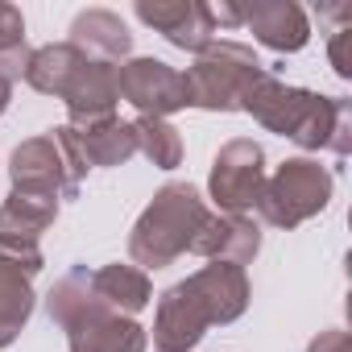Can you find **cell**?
<instances>
[{"label":"cell","mask_w":352,"mask_h":352,"mask_svg":"<svg viewBox=\"0 0 352 352\" xmlns=\"http://www.w3.org/2000/svg\"><path fill=\"white\" fill-rule=\"evenodd\" d=\"M91 290H96V298H100L108 311L129 315V319L153 302L149 274H145V270H137V265H120V261L91 270Z\"/></svg>","instance_id":"18"},{"label":"cell","mask_w":352,"mask_h":352,"mask_svg":"<svg viewBox=\"0 0 352 352\" xmlns=\"http://www.w3.org/2000/svg\"><path fill=\"white\" fill-rule=\"evenodd\" d=\"M0 261L17 265V270L30 274V278H38L42 265H46V257H42V249H38L34 241H9V236H0Z\"/></svg>","instance_id":"23"},{"label":"cell","mask_w":352,"mask_h":352,"mask_svg":"<svg viewBox=\"0 0 352 352\" xmlns=\"http://www.w3.org/2000/svg\"><path fill=\"white\" fill-rule=\"evenodd\" d=\"M71 112V124H87V120H108L116 116L120 104V83H116V63H100V58H83L79 71L71 75V83L58 96Z\"/></svg>","instance_id":"12"},{"label":"cell","mask_w":352,"mask_h":352,"mask_svg":"<svg viewBox=\"0 0 352 352\" xmlns=\"http://www.w3.org/2000/svg\"><path fill=\"white\" fill-rule=\"evenodd\" d=\"M79 157L100 170H112V166H124L133 153H137V137H133V124L120 120V116H108V120H87V124H67Z\"/></svg>","instance_id":"16"},{"label":"cell","mask_w":352,"mask_h":352,"mask_svg":"<svg viewBox=\"0 0 352 352\" xmlns=\"http://www.w3.org/2000/svg\"><path fill=\"white\" fill-rule=\"evenodd\" d=\"M327 58H331V71L340 79H352V25H340L327 38Z\"/></svg>","instance_id":"24"},{"label":"cell","mask_w":352,"mask_h":352,"mask_svg":"<svg viewBox=\"0 0 352 352\" xmlns=\"http://www.w3.org/2000/svg\"><path fill=\"white\" fill-rule=\"evenodd\" d=\"M265 187V149L249 137H232L220 145V153L212 157V174H208V195L220 212H236L249 216L257 208V195Z\"/></svg>","instance_id":"5"},{"label":"cell","mask_w":352,"mask_h":352,"mask_svg":"<svg viewBox=\"0 0 352 352\" xmlns=\"http://www.w3.org/2000/svg\"><path fill=\"white\" fill-rule=\"evenodd\" d=\"M34 307H38L34 278L21 274V270L9 265V261H0V348H9V344L25 331Z\"/></svg>","instance_id":"19"},{"label":"cell","mask_w":352,"mask_h":352,"mask_svg":"<svg viewBox=\"0 0 352 352\" xmlns=\"http://www.w3.org/2000/svg\"><path fill=\"white\" fill-rule=\"evenodd\" d=\"M9 100H13V83H5V79H0V116L9 112Z\"/></svg>","instance_id":"27"},{"label":"cell","mask_w":352,"mask_h":352,"mask_svg":"<svg viewBox=\"0 0 352 352\" xmlns=\"http://www.w3.org/2000/svg\"><path fill=\"white\" fill-rule=\"evenodd\" d=\"M63 331L71 352H145L149 348V331L137 319L108 311L100 298L87 311H79Z\"/></svg>","instance_id":"9"},{"label":"cell","mask_w":352,"mask_h":352,"mask_svg":"<svg viewBox=\"0 0 352 352\" xmlns=\"http://www.w3.org/2000/svg\"><path fill=\"white\" fill-rule=\"evenodd\" d=\"M315 96H319V91L286 87L270 67H261V71L245 83V91H241V108H236V112H249L261 129H270V133H278V137H294L298 124L307 120Z\"/></svg>","instance_id":"6"},{"label":"cell","mask_w":352,"mask_h":352,"mask_svg":"<svg viewBox=\"0 0 352 352\" xmlns=\"http://www.w3.org/2000/svg\"><path fill=\"white\" fill-rule=\"evenodd\" d=\"M331 170L319 166L315 157H286L274 174H265V187L257 195V216L270 228H298L307 220H315L327 204H331Z\"/></svg>","instance_id":"2"},{"label":"cell","mask_w":352,"mask_h":352,"mask_svg":"<svg viewBox=\"0 0 352 352\" xmlns=\"http://www.w3.org/2000/svg\"><path fill=\"white\" fill-rule=\"evenodd\" d=\"M67 42L75 50H83L87 58L116 63V67L129 63V54H133V34L120 21V13H112V9H83V13H75Z\"/></svg>","instance_id":"15"},{"label":"cell","mask_w":352,"mask_h":352,"mask_svg":"<svg viewBox=\"0 0 352 352\" xmlns=\"http://www.w3.org/2000/svg\"><path fill=\"white\" fill-rule=\"evenodd\" d=\"M25 63H30V42H25V17L17 5L0 0V79L17 83L25 79Z\"/></svg>","instance_id":"22"},{"label":"cell","mask_w":352,"mask_h":352,"mask_svg":"<svg viewBox=\"0 0 352 352\" xmlns=\"http://www.w3.org/2000/svg\"><path fill=\"white\" fill-rule=\"evenodd\" d=\"M307 352H352V340H348L344 327H327L307 344Z\"/></svg>","instance_id":"25"},{"label":"cell","mask_w":352,"mask_h":352,"mask_svg":"<svg viewBox=\"0 0 352 352\" xmlns=\"http://www.w3.org/2000/svg\"><path fill=\"white\" fill-rule=\"evenodd\" d=\"M133 13L141 25L157 30L170 46H179L187 54H204L216 42L212 9L204 0H137Z\"/></svg>","instance_id":"8"},{"label":"cell","mask_w":352,"mask_h":352,"mask_svg":"<svg viewBox=\"0 0 352 352\" xmlns=\"http://www.w3.org/2000/svg\"><path fill=\"white\" fill-rule=\"evenodd\" d=\"M261 67H265V63L253 54V46L232 42V38L212 42L204 54H195L191 71L183 75V83H187V108L236 112L245 83H249Z\"/></svg>","instance_id":"3"},{"label":"cell","mask_w":352,"mask_h":352,"mask_svg":"<svg viewBox=\"0 0 352 352\" xmlns=\"http://www.w3.org/2000/svg\"><path fill=\"white\" fill-rule=\"evenodd\" d=\"M58 220V195L34 191V187H13V195L0 204V236L9 241H34Z\"/></svg>","instance_id":"17"},{"label":"cell","mask_w":352,"mask_h":352,"mask_svg":"<svg viewBox=\"0 0 352 352\" xmlns=\"http://www.w3.org/2000/svg\"><path fill=\"white\" fill-rule=\"evenodd\" d=\"M83 174H87V162L79 157L67 124L21 141L13 149V157H9V179H13V187L50 191L58 199H75L79 195Z\"/></svg>","instance_id":"4"},{"label":"cell","mask_w":352,"mask_h":352,"mask_svg":"<svg viewBox=\"0 0 352 352\" xmlns=\"http://www.w3.org/2000/svg\"><path fill=\"white\" fill-rule=\"evenodd\" d=\"M208 327H212V319L187 282H174L170 290H162L157 315H153L157 352H195V344L208 336Z\"/></svg>","instance_id":"10"},{"label":"cell","mask_w":352,"mask_h":352,"mask_svg":"<svg viewBox=\"0 0 352 352\" xmlns=\"http://www.w3.org/2000/svg\"><path fill=\"white\" fill-rule=\"evenodd\" d=\"M116 83H120V100H129L141 116H170L187 108V83L183 71H174L162 58H129L116 67Z\"/></svg>","instance_id":"7"},{"label":"cell","mask_w":352,"mask_h":352,"mask_svg":"<svg viewBox=\"0 0 352 352\" xmlns=\"http://www.w3.org/2000/svg\"><path fill=\"white\" fill-rule=\"evenodd\" d=\"M187 253H199L208 261H228V265L245 270L261 253V228L249 216H236V212H208V220L191 236Z\"/></svg>","instance_id":"11"},{"label":"cell","mask_w":352,"mask_h":352,"mask_svg":"<svg viewBox=\"0 0 352 352\" xmlns=\"http://www.w3.org/2000/svg\"><path fill=\"white\" fill-rule=\"evenodd\" d=\"M187 286H191L195 298L204 302L212 327H216V323H236V319L245 315V307H249V294H253V290H249V274H245L241 265H228V261H212V265L195 270V274L187 278Z\"/></svg>","instance_id":"13"},{"label":"cell","mask_w":352,"mask_h":352,"mask_svg":"<svg viewBox=\"0 0 352 352\" xmlns=\"http://www.w3.org/2000/svg\"><path fill=\"white\" fill-rule=\"evenodd\" d=\"M212 9V25H224V30H241L245 25V9L232 5V0H220V5H208Z\"/></svg>","instance_id":"26"},{"label":"cell","mask_w":352,"mask_h":352,"mask_svg":"<svg viewBox=\"0 0 352 352\" xmlns=\"http://www.w3.org/2000/svg\"><path fill=\"white\" fill-rule=\"evenodd\" d=\"M245 25L261 46L278 54H294L311 42V21L294 0H253V5H245Z\"/></svg>","instance_id":"14"},{"label":"cell","mask_w":352,"mask_h":352,"mask_svg":"<svg viewBox=\"0 0 352 352\" xmlns=\"http://www.w3.org/2000/svg\"><path fill=\"white\" fill-rule=\"evenodd\" d=\"M208 220V199L191 183H166L149 199V208L137 216L129 232V257L137 270H166L187 249L199 224Z\"/></svg>","instance_id":"1"},{"label":"cell","mask_w":352,"mask_h":352,"mask_svg":"<svg viewBox=\"0 0 352 352\" xmlns=\"http://www.w3.org/2000/svg\"><path fill=\"white\" fill-rule=\"evenodd\" d=\"M133 137H137V153H145L157 170H174L183 162V137L162 116H137L133 120Z\"/></svg>","instance_id":"21"},{"label":"cell","mask_w":352,"mask_h":352,"mask_svg":"<svg viewBox=\"0 0 352 352\" xmlns=\"http://www.w3.org/2000/svg\"><path fill=\"white\" fill-rule=\"evenodd\" d=\"M87 54L83 50H75L71 42H50V46H38V50H30V63H25V83L34 87V91H42V96H63V87L71 83V75L79 71V63H83Z\"/></svg>","instance_id":"20"}]
</instances>
